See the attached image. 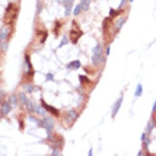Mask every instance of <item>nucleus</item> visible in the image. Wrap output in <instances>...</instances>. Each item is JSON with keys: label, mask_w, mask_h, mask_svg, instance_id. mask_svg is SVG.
I'll return each mask as SVG.
<instances>
[{"label": "nucleus", "mask_w": 156, "mask_h": 156, "mask_svg": "<svg viewBox=\"0 0 156 156\" xmlns=\"http://www.w3.org/2000/svg\"><path fill=\"white\" fill-rule=\"evenodd\" d=\"M18 9L15 6L13 3H9L7 6V7L6 9L5 13V20H7V23H11L12 22L15 17L17 16Z\"/></svg>", "instance_id": "nucleus-1"}, {"label": "nucleus", "mask_w": 156, "mask_h": 156, "mask_svg": "<svg viewBox=\"0 0 156 156\" xmlns=\"http://www.w3.org/2000/svg\"><path fill=\"white\" fill-rule=\"evenodd\" d=\"M73 28L70 31V37L71 41L73 44H75L78 42V40L80 38V37L83 35V33L79 29L77 24L75 21H73Z\"/></svg>", "instance_id": "nucleus-2"}, {"label": "nucleus", "mask_w": 156, "mask_h": 156, "mask_svg": "<svg viewBox=\"0 0 156 156\" xmlns=\"http://www.w3.org/2000/svg\"><path fill=\"white\" fill-rule=\"evenodd\" d=\"M53 120L50 118H45L40 121V126H42L47 130L48 138H50V133L53 127Z\"/></svg>", "instance_id": "nucleus-3"}, {"label": "nucleus", "mask_w": 156, "mask_h": 156, "mask_svg": "<svg viewBox=\"0 0 156 156\" xmlns=\"http://www.w3.org/2000/svg\"><path fill=\"white\" fill-rule=\"evenodd\" d=\"M74 2V0H63V6L65 7V16H69L70 15Z\"/></svg>", "instance_id": "nucleus-4"}, {"label": "nucleus", "mask_w": 156, "mask_h": 156, "mask_svg": "<svg viewBox=\"0 0 156 156\" xmlns=\"http://www.w3.org/2000/svg\"><path fill=\"white\" fill-rule=\"evenodd\" d=\"M41 102H42V107L45 108V110H46L47 111L50 112L51 113L54 115L55 116H59V113H58V111L57 110H56L55 107L47 105V104H46V103H45L42 99H41Z\"/></svg>", "instance_id": "nucleus-5"}, {"label": "nucleus", "mask_w": 156, "mask_h": 156, "mask_svg": "<svg viewBox=\"0 0 156 156\" xmlns=\"http://www.w3.org/2000/svg\"><path fill=\"white\" fill-rule=\"evenodd\" d=\"M122 100H123L122 97H121V98H119V99H118V101L115 103L113 108L112 114H111V116H112L113 118H115V116L117 115L118 112L119 111V109H120L121 108V104H122Z\"/></svg>", "instance_id": "nucleus-6"}, {"label": "nucleus", "mask_w": 156, "mask_h": 156, "mask_svg": "<svg viewBox=\"0 0 156 156\" xmlns=\"http://www.w3.org/2000/svg\"><path fill=\"white\" fill-rule=\"evenodd\" d=\"M91 61L94 64L97 65L99 64V63H102L105 61V58L102 55H94L91 57Z\"/></svg>", "instance_id": "nucleus-7"}, {"label": "nucleus", "mask_w": 156, "mask_h": 156, "mask_svg": "<svg viewBox=\"0 0 156 156\" xmlns=\"http://www.w3.org/2000/svg\"><path fill=\"white\" fill-rule=\"evenodd\" d=\"M25 61H26V64H27L28 68V72H27V74L29 75H34V72L33 70V66H32L31 63L29 56L26 55L25 56Z\"/></svg>", "instance_id": "nucleus-8"}, {"label": "nucleus", "mask_w": 156, "mask_h": 156, "mask_svg": "<svg viewBox=\"0 0 156 156\" xmlns=\"http://www.w3.org/2000/svg\"><path fill=\"white\" fill-rule=\"evenodd\" d=\"M81 66V63L78 60H76V61H74L71 62L68 64L67 66V68L68 69H74V70H77Z\"/></svg>", "instance_id": "nucleus-9"}, {"label": "nucleus", "mask_w": 156, "mask_h": 156, "mask_svg": "<svg viewBox=\"0 0 156 156\" xmlns=\"http://www.w3.org/2000/svg\"><path fill=\"white\" fill-rule=\"evenodd\" d=\"M91 1V0H81V7L83 11L86 12L89 8Z\"/></svg>", "instance_id": "nucleus-10"}, {"label": "nucleus", "mask_w": 156, "mask_h": 156, "mask_svg": "<svg viewBox=\"0 0 156 156\" xmlns=\"http://www.w3.org/2000/svg\"><path fill=\"white\" fill-rule=\"evenodd\" d=\"M9 35V28L4 27L1 31V40H5L7 39Z\"/></svg>", "instance_id": "nucleus-11"}, {"label": "nucleus", "mask_w": 156, "mask_h": 156, "mask_svg": "<svg viewBox=\"0 0 156 156\" xmlns=\"http://www.w3.org/2000/svg\"><path fill=\"white\" fill-rule=\"evenodd\" d=\"M11 110V107L7 102H4L2 106V111L4 115H7Z\"/></svg>", "instance_id": "nucleus-12"}, {"label": "nucleus", "mask_w": 156, "mask_h": 156, "mask_svg": "<svg viewBox=\"0 0 156 156\" xmlns=\"http://www.w3.org/2000/svg\"><path fill=\"white\" fill-rule=\"evenodd\" d=\"M9 102L11 107L12 108H14L16 107V106L17 105V97L15 96V95L13 94L10 96Z\"/></svg>", "instance_id": "nucleus-13"}, {"label": "nucleus", "mask_w": 156, "mask_h": 156, "mask_svg": "<svg viewBox=\"0 0 156 156\" xmlns=\"http://www.w3.org/2000/svg\"><path fill=\"white\" fill-rule=\"evenodd\" d=\"M92 53L96 55H102V49L100 45H97L92 49Z\"/></svg>", "instance_id": "nucleus-14"}, {"label": "nucleus", "mask_w": 156, "mask_h": 156, "mask_svg": "<svg viewBox=\"0 0 156 156\" xmlns=\"http://www.w3.org/2000/svg\"><path fill=\"white\" fill-rule=\"evenodd\" d=\"M143 86L141 84H138L137 86V89H136L135 92V96L137 97H139L142 95L143 93Z\"/></svg>", "instance_id": "nucleus-15"}, {"label": "nucleus", "mask_w": 156, "mask_h": 156, "mask_svg": "<svg viewBox=\"0 0 156 156\" xmlns=\"http://www.w3.org/2000/svg\"><path fill=\"white\" fill-rule=\"evenodd\" d=\"M125 22H126V20L123 17H121V18H120L117 21L116 23V28L118 29V30H119L122 28V25L124 24Z\"/></svg>", "instance_id": "nucleus-16"}, {"label": "nucleus", "mask_w": 156, "mask_h": 156, "mask_svg": "<svg viewBox=\"0 0 156 156\" xmlns=\"http://www.w3.org/2000/svg\"><path fill=\"white\" fill-rule=\"evenodd\" d=\"M45 108L44 107H41L39 105H36V107H35V111L37 113V114L40 115H45Z\"/></svg>", "instance_id": "nucleus-17"}, {"label": "nucleus", "mask_w": 156, "mask_h": 156, "mask_svg": "<svg viewBox=\"0 0 156 156\" xmlns=\"http://www.w3.org/2000/svg\"><path fill=\"white\" fill-rule=\"evenodd\" d=\"M79 80L81 84L90 83V80H89V78L85 75H79Z\"/></svg>", "instance_id": "nucleus-18"}, {"label": "nucleus", "mask_w": 156, "mask_h": 156, "mask_svg": "<svg viewBox=\"0 0 156 156\" xmlns=\"http://www.w3.org/2000/svg\"><path fill=\"white\" fill-rule=\"evenodd\" d=\"M154 127V122L153 121H150V122H149L146 128V130L149 134L151 133V131H152V130L153 129Z\"/></svg>", "instance_id": "nucleus-19"}, {"label": "nucleus", "mask_w": 156, "mask_h": 156, "mask_svg": "<svg viewBox=\"0 0 156 156\" xmlns=\"http://www.w3.org/2000/svg\"><path fill=\"white\" fill-rule=\"evenodd\" d=\"M67 43H68V40H67V37H66V36H63V39H62L60 44H59V46H58V48H61L63 46H64V45L67 44Z\"/></svg>", "instance_id": "nucleus-20"}, {"label": "nucleus", "mask_w": 156, "mask_h": 156, "mask_svg": "<svg viewBox=\"0 0 156 156\" xmlns=\"http://www.w3.org/2000/svg\"><path fill=\"white\" fill-rule=\"evenodd\" d=\"M26 105H27V109L29 112H32L33 110V106L32 104L31 101L29 99H27L26 101Z\"/></svg>", "instance_id": "nucleus-21"}, {"label": "nucleus", "mask_w": 156, "mask_h": 156, "mask_svg": "<svg viewBox=\"0 0 156 156\" xmlns=\"http://www.w3.org/2000/svg\"><path fill=\"white\" fill-rule=\"evenodd\" d=\"M23 88H25V90L29 92V93H31L32 91H33V88L32 87V86H31L29 84H25V85H23Z\"/></svg>", "instance_id": "nucleus-22"}, {"label": "nucleus", "mask_w": 156, "mask_h": 156, "mask_svg": "<svg viewBox=\"0 0 156 156\" xmlns=\"http://www.w3.org/2000/svg\"><path fill=\"white\" fill-rule=\"evenodd\" d=\"M81 5H80V4H78V5L76 6L75 7V9H74V14L75 15H77L79 14V13L80 12V11H81Z\"/></svg>", "instance_id": "nucleus-23"}, {"label": "nucleus", "mask_w": 156, "mask_h": 156, "mask_svg": "<svg viewBox=\"0 0 156 156\" xmlns=\"http://www.w3.org/2000/svg\"><path fill=\"white\" fill-rule=\"evenodd\" d=\"M119 14V12H118V11L114 10L113 9H110V15L111 17H116L117 15H118Z\"/></svg>", "instance_id": "nucleus-24"}, {"label": "nucleus", "mask_w": 156, "mask_h": 156, "mask_svg": "<svg viewBox=\"0 0 156 156\" xmlns=\"http://www.w3.org/2000/svg\"><path fill=\"white\" fill-rule=\"evenodd\" d=\"M69 116H70V118L73 119H76L77 118V115L74 110H70L69 112Z\"/></svg>", "instance_id": "nucleus-25"}, {"label": "nucleus", "mask_w": 156, "mask_h": 156, "mask_svg": "<svg viewBox=\"0 0 156 156\" xmlns=\"http://www.w3.org/2000/svg\"><path fill=\"white\" fill-rule=\"evenodd\" d=\"M20 99H21V101H22V102L24 104H26L27 99H26V96H25V94L21 93L20 95Z\"/></svg>", "instance_id": "nucleus-26"}, {"label": "nucleus", "mask_w": 156, "mask_h": 156, "mask_svg": "<svg viewBox=\"0 0 156 156\" xmlns=\"http://www.w3.org/2000/svg\"><path fill=\"white\" fill-rule=\"evenodd\" d=\"M29 120L31 122H35V123L37 124L40 126V121H41L37 120V119H36L35 118H33V117H31V116L29 117Z\"/></svg>", "instance_id": "nucleus-27"}, {"label": "nucleus", "mask_w": 156, "mask_h": 156, "mask_svg": "<svg viewBox=\"0 0 156 156\" xmlns=\"http://www.w3.org/2000/svg\"><path fill=\"white\" fill-rule=\"evenodd\" d=\"M7 47H8V45L6 43H4V44H1V50L3 51H6L7 49Z\"/></svg>", "instance_id": "nucleus-28"}, {"label": "nucleus", "mask_w": 156, "mask_h": 156, "mask_svg": "<svg viewBox=\"0 0 156 156\" xmlns=\"http://www.w3.org/2000/svg\"><path fill=\"white\" fill-rule=\"evenodd\" d=\"M47 80H50V81L53 80V74H52L51 73H48V74H47Z\"/></svg>", "instance_id": "nucleus-29"}, {"label": "nucleus", "mask_w": 156, "mask_h": 156, "mask_svg": "<svg viewBox=\"0 0 156 156\" xmlns=\"http://www.w3.org/2000/svg\"><path fill=\"white\" fill-rule=\"evenodd\" d=\"M58 155H59V151H58L57 149H54L53 150V151H52V156H58Z\"/></svg>", "instance_id": "nucleus-30"}, {"label": "nucleus", "mask_w": 156, "mask_h": 156, "mask_svg": "<svg viewBox=\"0 0 156 156\" xmlns=\"http://www.w3.org/2000/svg\"><path fill=\"white\" fill-rule=\"evenodd\" d=\"M110 47H108L107 48V50H106V54H107V56H108V55H110Z\"/></svg>", "instance_id": "nucleus-31"}, {"label": "nucleus", "mask_w": 156, "mask_h": 156, "mask_svg": "<svg viewBox=\"0 0 156 156\" xmlns=\"http://www.w3.org/2000/svg\"><path fill=\"white\" fill-rule=\"evenodd\" d=\"M125 1H126V0H121V2L120 4H119V7H118V9L121 8V7H122V6H123V5H124V4Z\"/></svg>", "instance_id": "nucleus-32"}, {"label": "nucleus", "mask_w": 156, "mask_h": 156, "mask_svg": "<svg viewBox=\"0 0 156 156\" xmlns=\"http://www.w3.org/2000/svg\"><path fill=\"white\" fill-rule=\"evenodd\" d=\"M19 126L21 129H23V121H20Z\"/></svg>", "instance_id": "nucleus-33"}, {"label": "nucleus", "mask_w": 156, "mask_h": 156, "mask_svg": "<svg viewBox=\"0 0 156 156\" xmlns=\"http://www.w3.org/2000/svg\"><path fill=\"white\" fill-rule=\"evenodd\" d=\"M144 139H146V134L145 133H143L142 135H141V140H142V141H143Z\"/></svg>", "instance_id": "nucleus-34"}, {"label": "nucleus", "mask_w": 156, "mask_h": 156, "mask_svg": "<svg viewBox=\"0 0 156 156\" xmlns=\"http://www.w3.org/2000/svg\"><path fill=\"white\" fill-rule=\"evenodd\" d=\"M156 102H155L154 104L153 108H152V111H156Z\"/></svg>", "instance_id": "nucleus-35"}, {"label": "nucleus", "mask_w": 156, "mask_h": 156, "mask_svg": "<svg viewBox=\"0 0 156 156\" xmlns=\"http://www.w3.org/2000/svg\"><path fill=\"white\" fill-rule=\"evenodd\" d=\"M89 156H92V148H91L90 149H89Z\"/></svg>", "instance_id": "nucleus-36"}, {"label": "nucleus", "mask_w": 156, "mask_h": 156, "mask_svg": "<svg viewBox=\"0 0 156 156\" xmlns=\"http://www.w3.org/2000/svg\"><path fill=\"white\" fill-rule=\"evenodd\" d=\"M37 9H38V11H39V12H40V11H41V10H42V8H41V6H40L39 4H38V5H37Z\"/></svg>", "instance_id": "nucleus-37"}, {"label": "nucleus", "mask_w": 156, "mask_h": 156, "mask_svg": "<svg viewBox=\"0 0 156 156\" xmlns=\"http://www.w3.org/2000/svg\"><path fill=\"white\" fill-rule=\"evenodd\" d=\"M141 152H142L141 151H139V153L138 154V156H140V155L142 154V153H141Z\"/></svg>", "instance_id": "nucleus-38"}, {"label": "nucleus", "mask_w": 156, "mask_h": 156, "mask_svg": "<svg viewBox=\"0 0 156 156\" xmlns=\"http://www.w3.org/2000/svg\"><path fill=\"white\" fill-rule=\"evenodd\" d=\"M56 1L58 2V3H59V2L60 1V0H56Z\"/></svg>", "instance_id": "nucleus-39"}, {"label": "nucleus", "mask_w": 156, "mask_h": 156, "mask_svg": "<svg viewBox=\"0 0 156 156\" xmlns=\"http://www.w3.org/2000/svg\"><path fill=\"white\" fill-rule=\"evenodd\" d=\"M133 1H134V0H130V2H131V3H132V2H133Z\"/></svg>", "instance_id": "nucleus-40"}]
</instances>
